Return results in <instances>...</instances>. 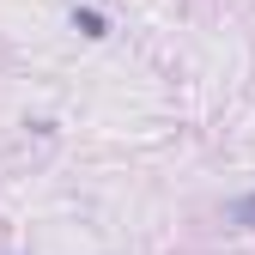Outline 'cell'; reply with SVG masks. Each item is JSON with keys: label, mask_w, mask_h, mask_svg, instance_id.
<instances>
[{"label": "cell", "mask_w": 255, "mask_h": 255, "mask_svg": "<svg viewBox=\"0 0 255 255\" xmlns=\"http://www.w3.org/2000/svg\"><path fill=\"white\" fill-rule=\"evenodd\" d=\"M231 225H243V231H255V195H243V201L231 207Z\"/></svg>", "instance_id": "cell-1"}, {"label": "cell", "mask_w": 255, "mask_h": 255, "mask_svg": "<svg viewBox=\"0 0 255 255\" xmlns=\"http://www.w3.org/2000/svg\"><path fill=\"white\" fill-rule=\"evenodd\" d=\"M73 24L85 30V37H104V18H98V12H73Z\"/></svg>", "instance_id": "cell-2"}]
</instances>
